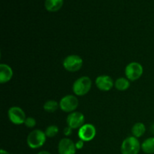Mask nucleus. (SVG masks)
Wrapping results in <instances>:
<instances>
[{
  "instance_id": "dca6fc26",
  "label": "nucleus",
  "mask_w": 154,
  "mask_h": 154,
  "mask_svg": "<svg viewBox=\"0 0 154 154\" xmlns=\"http://www.w3.org/2000/svg\"><path fill=\"white\" fill-rule=\"evenodd\" d=\"M114 86H115V88L119 91H125L129 89L130 83H129V80L127 78H120L116 80Z\"/></svg>"
},
{
  "instance_id": "aec40b11",
  "label": "nucleus",
  "mask_w": 154,
  "mask_h": 154,
  "mask_svg": "<svg viewBox=\"0 0 154 154\" xmlns=\"http://www.w3.org/2000/svg\"><path fill=\"white\" fill-rule=\"evenodd\" d=\"M84 141L81 139L75 143V147H76L77 150H81V149H82L83 147H84Z\"/></svg>"
},
{
  "instance_id": "6ab92c4d",
  "label": "nucleus",
  "mask_w": 154,
  "mask_h": 154,
  "mask_svg": "<svg viewBox=\"0 0 154 154\" xmlns=\"http://www.w3.org/2000/svg\"><path fill=\"white\" fill-rule=\"evenodd\" d=\"M24 124L26 125V127L33 128L36 125V120L35 119L33 118V117H26Z\"/></svg>"
},
{
  "instance_id": "1a4fd4ad",
  "label": "nucleus",
  "mask_w": 154,
  "mask_h": 154,
  "mask_svg": "<svg viewBox=\"0 0 154 154\" xmlns=\"http://www.w3.org/2000/svg\"><path fill=\"white\" fill-rule=\"evenodd\" d=\"M96 127L90 123L84 124L78 130V137L84 142L92 141L96 137Z\"/></svg>"
},
{
  "instance_id": "5701e85b",
  "label": "nucleus",
  "mask_w": 154,
  "mask_h": 154,
  "mask_svg": "<svg viewBox=\"0 0 154 154\" xmlns=\"http://www.w3.org/2000/svg\"><path fill=\"white\" fill-rule=\"evenodd\" d=\"M0 154H11V153H8V152L6 151V150H0Z\"/></svg>"
},
{
  "instance_id": "4468645a",
  "label": "nucleus",
  "mask_w": 154,
  "mask_h": 154,
  "mask_svg": "<svg viewBox=\"0 0 154 154\" xmlns=\"http://www.w3.org/2000/svg\"><path fill=\"white\" fill-rule=\"evenodd\" d=\"M141 150L147 154L154 153V137L148 138L141 144Z\"/></svg>"
},
{
  "instance_id": "9b49d317",
  "label": "nucleus",
  "mask_w": 154,
  "mask_h": 154,
  "mask_svg": "<svg viewBox=\"0 0 154 154\" xmlns=\"http://www.w3.org/2000/svg\"><path fill=\"white\" fill-rule=\"evenodd\" d=\"M96 85L102 91H109L113 88L114 83L108 75H100L96 79Z\"/></svg>"
},
{
  "instance_id": "b1692460",
  "label": "nucleus",
  "mask_w": 154,
  "mask_h": 154,
  "mask_svg": "<svg viewBox=\"0 0 154 154\" xmlns=\"http://www.w3.org/2000/svg\"><path fill=\"white\" fill-rule=\"evenodd\" d=\"M151 131H152V132H153V133L154 134V124L152 125V126H151Z\"/></svg>"
},
{
  "instance_id": "0eeeda50",
  "label": "nucleus",
  "mask_w": 154,
  "mask_h": 154,
  "mask_svg": "<svg viewBox=\"0 0 154 154\" xmlns=\"http://www.w3.org/2000/svg\"><path fill=\"white\" fill-rule=\"evenodd\" d=\"M8 114L10 121L16 125L23 124L25 123L26 119L23 110L17 106H14L9 108Z\"/></svg>"
},
{
  "instance_id": "a211bd4d",
  "label": "nucleus",
  "mask_w": 154,
  "mask_h": 154,
  "mask_svg": "<svg viewBox=\"0 0 154 154\" xmlns=\"http://www.w3.org/2000/svg\"><path fill=\"white\" fill-rule=\"evenodd\" d=\"M45 135L48 138H53V137L56 136L59 132V128L55 125H51V126H48L45 130Z\"/></svg>"
},
{
  "instance_id": "6e6552de",
  "label": "nucleus",
  "mask_w": 154,
  "mask_h": 154,
  "mask_svg": "<svg viewBox=\"0 0 154 154\" xmlns=\"http://www.w3.org/2000/svg\"><path fill=\"white\" fill-rule=\"evenodd\" d=\"M85 117L84 115L78 111H74L70 113L66 118V123L68 126L72 129H80L84 124Z\"/></svg>"
},
{
  "instance_id": "423d86ee",
  "label": "nucleus",
  "mask_w": 154,
  "mask_h": 154,
  "mask_svg": "<svg viewBox=\"0 0 154 154\" xmlns=\"http://www.w3.org/2000/svg\"><path fill=\"white\" fill-rule=\"evenodd\" d=\"M125 74L129 81H135L139 79L143 75V67L140 63L137 62H132L126 66L125 69Z\"/></svg>"
},
{
  "instance_id": "f257e3e1",
  "label": "nucleus",
  "mask_w": 154,
  "mask_h": 154,
  "mask_svg": "<svg viewBox=\"0 0 154 154\" xmlns=\"http://www.w3.org/2000/svg\"><path fill=\"white\" fill-rule=\"evenodd\" d=\"M92 81L88 76H82L74 82L72 90L76 96H83L90 92Z\"/></svg>"
},
{
  "instance_id": "20e7f679",
  "label": "nucleus",
  "mask_w": 154,
  "mask_h": 154,
  "mask_svg": "<svg viewBox=\"0 0 154 154\" xmlns=\"http://www.w3.org/2000/svg\"><path fill=\"white\" fill-rule=\"evenodd\" d=\"M63 67L70 72H78L83 66V60L78 55H69L63 60Z\"/></svg>"
},
{
  "instance_id": "412c9836",
  "label": "nucleus",
  "mask_w": 154,
  "mask_h": 154,
  "mask_svg": "<svg viewBox=\"0 0 154 154\" xmlns=\"http://www.w3.org/2000/svg\"><path fill=\"white\" fill-rule=\"evenodd\" d=\"M63 133H64V135H66V136H69V135H72V129L69 127V126H67V127L65 128L64 130H63Z\"/></svg>"
},
{
  "instance_id": "9d476101",
  "label": "nucleus",
  "mask_w": 154,
  "mask_h": 154,
  "mask_svg": "<svg viewBox=\"0 0 154 154\" xmlns=\"http://www.w3.org/2000/svg\"><path fill=\"white\" fill-rule=\"evenodd\" d=\"M76 147L73 141L68 138L60 140L58 144L59 154H75Z\"/></svg>"
},
{
  "instance_id": "39448f33",
  "label": "nucleus",
  "mask_w": 154,
  "mask_h": 154,
  "mask_svg": "<svg viewBox=\"0 0 154 154\" xmlns=\"http://www.w3.org/2000/svg\"><path fill=\"white\" fill-rule=\"evenodd\" d=\"M59 104H60V108L62 111L66 113H72L77 109L79 102L76 96H72V95H67L62 98Z\"/></svg>"
},
{
  "instance_id": "f03ea898",
  "label": "nucleus",
  "mask_w": 154,
  "mask_h": 154,
  "mask_svg": "<svg viewBox=\"0 0 154 154\" xmlns=\"http://www.w3.org/2000/svg\"><path fill=\"white\" fill-rule=\"evenodd\" d=\"M46 138L45 132H42L40 129H35L27 136V144L32 149L40 148L45 144Z\"/></svg>"
},
{
  "instance_id": "f3484780",
  "label": "nucleus",
  "mask_w": 154,
  "mask_h": 154,
  "mask_svg": "<svg viewBox=\"0 0 154 154\" xmlns=\"http://www.w3.org/2000/svg\"><path fill=\"white\" fill-rule=\"evenodd\" d=\"M60 107V104L55 100H48L44 105V110L48 113H53Z\"/></svg>"
},
{
  "instance_id": "f8f14e48",
  "label": "nucleus",
  "mask_w": 154,
  "mask_h": 154,
  "mask_svg": "<svg viewBox=\"0 0 154 154\" xmlns=\"http://www.w3.org/2000/svg\"><path fill=\"white\" fill-rule=\"evenodd\" d=\"M13 77V70L7 64L2 63L0 65V83L5 84L8 82Z\"/></svg>"
},
{
  "instance_id": "4be33fe9",
  "label": "nucleus",
  "mask_w": 154,
  "mask_h": 154,
  "mask_svg": "<svg viewBox=\"0 0 154 154\" xmlns=\"http://www.w3.org/2000/svg\"><path fill=\"white\" fill-rule=\"evenodd\" d=\"M38 154H51V153H49L48 151H46V150H42V151H40Z\"/></svg>"
},
{
  "instance_id": "2eb2a0df",
  "label": "nucleus",
  "mask_w": 154,
  "mask_h": 154,
  "mask_svg": "<svg viewBox=\"0 0 154 154\" xmlns=\"http://www.w3.org/2000/svg\"><path fill=\"white\" fill-rule=\"evenodd\" d=\"M146 132V127L144 123H136L132 128V136L135 138H140L143 136Z\"/></svg>"
},
{
  "instance_id": "7ed1b4c3",
  "label": "nucleus",
  "mask_w": 154,
  "mask_h": 154,
  "mask_svg": "<svg viewBox=\"0 0 154 154\" xmlns=\"http://www.w3.org/2000/svg\"><path fill=\"white\" fill-rule=\"evenodd\" d=\"M141 145L137 138L130 136L123 141L120 147L122 154H138Z\"/></svg>"
},
{
  "instance_id": "ddd939ff",
  "label": "nucleus",
  "mask_w": 154,
  "mask_h": 154,
  "mask_svg": "<svg viewBox=\"0 0 154 154\" xmlns=\"http://www.w3.org/2000/svg\"><path fill=\"white\" fill-rule=\"evenodd\" d=\"M64 0H45V7L48 11L56 12L62 8Z\"/></svg>"
}]
</instances>
